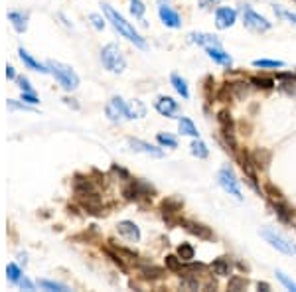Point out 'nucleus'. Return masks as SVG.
I'll return each instance as SVG.
<instances>
[{
  "label": "nucleus",
  "instance_id": "obj_1",
  "mask_svg": "<svg viewBox=\"0 0 296 292\" xmlns=\"http://www.w3.org/2000/svg\"><path fill=\"white\" fill-rule=\"evenodd\" d=\"M103 12H105V16H107V20L111 22V26H113L114 30L123 36V38H127L131 44H135L137 47H140V49H146L148 47V44H146V40L138 34L137 30H135V26L131 22H127L125 20V16H121L116 10H114L113 6H109V4H103Z\"/></svg>",
  "mask_w": 296,
  "mask_h": 292
},
{
  "label": "nucleus",
  "instance_id": "obj_2",
  "mask_svg": "<svg viewBox=\"0 0 296 292\" xmlns=\"http://www.w3.org/2000/svg\"><path fill=\"white\" fill-rule=\"evenodd\" d=\"M46 66L49 69V73L55 77V81L62 85V89L75 91L79 87V75L69 68V66L62 64V62H53V60H49Z\"/></svg>",
  "mask_w": 296,
  "mask_h": 292
},
{
  "label": "nucleus",
  "instance_id": "obj_3",
  "mask_svg": "<svg viewBox=\"0 0 296 292\" xmlns=\"http://www.w3.org/2000/svg\"><path fill=\"white\" fill-rule=\"evenodd\" d=\"M101 64L111 73H123L127 69V60L123 55V49L116 44H107L101 49Z\"/></svg>",
  "mask_w": 296,
  "mask_h": 292
},
{
  "label": "nucleus",
  "instance_id": "obj_4",
  "mask_svg": "<svg viewBox=\"0 0 296 292\" xmlns=\"http://www.w3.org/2000/svg\"><path fill=\"white\" fill-rule=\"evenodd\" d=\"M123 196H125V200H129V202H140V200H150L152 196H154V188L150 186V184H146V182L142 180H133L123 188Z\"/></svg>",
  "mask_w": 296,
  "mask_h": 292
},
{
  "label": "nucleus",
  "instance_id": "obj_5",
  "mask_svg": "<svg viewBox=\"0 0 296 292\" xmlns=\"http://www.w3.org/2000/svg\"><path fill=\"white\" fill-rule=\"evenodd\" d=\"M241 14H243V24H245V28H249L253 32H267V30H271V26H273L265 16L257 14V12H255L251 6H247V4L241 6Z\"/></svg>",
  "mask_w": 296,
  "mask_h": 292
},
{
  "label": "nucleus",
  "instance_id": "obj_6",
  "mask_svg": "<svg viewBox=\"0 0 296 292\" xmlns=\"http://www.w3.org/2000/svg\"><path fill=\"white\" fill-rule=\"evenodd\" d=\"M105 114L111 123H123L129 121V103H125L123 97H113L105 105Z\"/></svg>",
  "mask_w": 296,
  "mask_h": 292
},
{
  "label": "nucleus",
  "instance_id": "obj_7",
  "mask_svg": "<svg viewBox=\"0 0 296 292\" xmlns=\"http://www.w3.org/2000/svg\"><path fill=\"white\" fill-rule=\"evenodd\" d=\"M217 180H219V186H221L227 194L235 196L239 202L243 200V192H241V188H239V180L235 178V174H233L231 168H221L219 174H217Z\"/></svg>",
  "mask_w": 296,
  "mask_h": 292
},
{
  "label": "nucleus",
  "instance_id": "obj_8",
  "mask_svg": "<svg viewBox=\"0 0 296 292\" xmlns=\"http://www.w3.org/2000/svg\"><path fill=\"white\" fill-rule=\"evenodd\" d=\"M178 225H182L188 233L196 235V237H198V239H202V241H211V239H213V233H211V229H209V227H205L204 223H198V221L184 219V217H182V219H178Z\"/></svg>",
  "mask_w": 296,
  "mask_h": 292
},
{
  "label": "nucleus",
  "instance_id": "obj_9",
  "mask_svg": "<svg viewBox=\"0 0 296 292\" xmlns=\"http://www.w3.org/2000/svg\"><path fill=\"white\" fill-rule=\"evenodd\" d=\"M261 235L273 245L276 251H280V253H286V255H292L294 253V247L280 235V233H276V231H273V229H265V231H261Z\"/></svg>",
  "mask_w": 296,
  "mask_h": 292
},
{
  "label": "nucleus",
  "instance_id": "obj_10",
  "mask_svg": "<svg viewBox=\"0 0 296 292\" xmlns=\"http://www.w3.org/2000/svg\"><path fill=\"white\" fill-rule=\"evenodd\" d=\"M154 109L162 114V116H168V119H176L180 114V105L178 101H174L172 97H158L156 103H154Z\"/></svg>",
  "mask_w": 296,
  "mask_h": 292
},
{
  "label": "nucleus",
  "instance_id": "obj_11",
  "mask_svg": "<svg viewBox=\"0 0 296 292\" xmlns=\"http://www.w3.org/2000/svg\"><path fill=\"white\" fill-rule=\"evenodd\" d=\"M158 16L162 24L164 26H168V28H172V30H178L180 26H182V18H180V14L176 12V10H172L168 4H160L158 6Z\"/></svg>",
  "mask_w": 296,
  "mask_h": 292
},
{
  "label": "nucleus",
  "instance_id": "obj_12",
  "mask_svg": "<svg viewBox=\"0 0 296 292\" xmlns=\"http://www.w3.org/2000/svg\"><path fill=\"white\" fill-rule=\"evenodd\" d=\"M129 146L135 150V152H142V154H148V156L162 158L164 156V150L160 146H154L150 142H144L140 138H129Z\"/></svg>",
  "mask_w": 296,
  "mask_h": 292
},
{
  "label": "nucleus",
  "instance_id": "obj_13",
  "mask_svg": "<svg viewBox=\"0 0 296 292\" xmlns=\"http://www.w3.org/2000/svg\"><path fill=\"white\" fill-rule=\"evenodd\" d=\"M237 22V12L233 8H227V6H221L215 10V26L219 30H227L233 24Z\"/></svg>",
  "mask_w": 296,
  "mask_h": 292
},
{
  "label": "nucleus",
  "instance_id": "obj_14",
  "mask_svg": "<svg viewBox=\"0 0 296 292\" xmlns=\"http://www.w3.org/2000/svg\"><path fill=\"white\" fill-rule=\"evenodd\" d=\"M116 233L123 239L131 241V243H138L140 241V229H138V225L135 221H119L116 223Z\"/></svg>",
  "mask_w": 296,
  "mask_h": 292
},
{
  "label": "nucleus",
  "instance_id": "obj_15",
  "mask_svg": "<svg viewBox=\"0 0 296 292\" xmlns=\"http://www.w3.org/2000/svg\"><path fill=\"white\" fill-rule=\"evenodd\" d=\"M6 18H8V22L12 24V28H14L16 34H24V32L28 30V20H30L28 12H22V10H10V12H6Z\"/></svg>",
  "mask_w": 296,
  "mask_h": 292
},
{
  "label": "nucleus",
  "instance_id": "obj_16",
  "mask_svg": "<svg viewBox=\"0 0 296 292\" xmlns=\"http://www.w3.org/2000/svg\"><path fill=\"white\" fill-rule=\"evenodd\" d=\"M18 57H20V62L24 64L26 69H32V71H38V73H49L46 64H40L32 53H28V49L18 47Z\"/></svg>",
  "mask_w": 296,
  "mask_h": 292
},
{
  "label": "nucleus",
  "instance_id": "obj_17",
  "mask_svg": "<svg viewBox=\"0 0 296 292\" xmlns=\"http://www.w3.org/2000/svg\"><path fill=\"white\" fill-rule=\"evenodd\" d=\"M205 53H207L215 64H219V66H225V68H231V66H233V57L229 55L221 45H209V47H205Z\"/></svg>",
  "mask_w": 296,
  "mask_h": 292
},
{
  "label": "nucleus",
  "instance_id": "obj_18",
  "mask_svg": "<svg viewBox=\"0 0 296 292\" xmlns=\"http://www.w3.org/2000/svg\"><path fill=\"white\" fill-rule=\"evenodd\" d=\"M184 202L178 198H166L164 202L160 203V209H162V215H164V221H170L172 215H178L182 211Z\"/></svg>",
  "mask_w": 296,
  "mask_h": 292
},
{
  "label": "nucleus",
  "instance_id": "obj_19",
  "mask_svg": "<svg viewBox=\"0 0 296 292\" xmlns=\"http://www.w3.org/2000/svg\"><path fill=\"white\" fill-rule=\"evenodd\" d=\"M273 205L274 213L278 215V219L280 221H284V223H288V221H292V215H294V209L286 203V200H273L271 202Z\"/></svg>",
  "mask_w": 296,
  "mask_h": 292
},
{
  "label": "nucleus",
  "instance_id": "obj_20",
  "mask_svg": "<svg viewBox=\"0 0 296 292\" xmlns=\"http://www.w3.org/2000/svg\"><path fill=\"white\" fill-rule=\"evenodd\" d=\"M219 131H221V136H223L225 144H227L233 152H237V148H239V146H237V136H235V123L219 125Z\"/></svg>",
  "mask_w": 296,
  "mask_h": 292
},
{
  "label": "nucleus",
  "instance_id": "obj_21",
  "mask_svg": "<svg viewBox=\"0 0 296 292\" xmlns=\"http://www.w3.org/2000/svg\"><path fill=\"white\" fill-rule=\"evenodd\" d=\"M192 44H198V45H204V47H209V45H221L219 40L211 34H204V32H198V34H190L188 36Z\"/></svg>",
  "mask_w": 296,
  "mask_h": 292
},
{
  "label": "nucleus",
  "instance_id": "obj_22",
  "mask_svg": "<svg viewBox=\"0 0 296 292\" xmlns=\"http://www.w3.org/2000/svg\"><path fill=\"white\" fill-rule=\"evenodd\" d=\"M209 269L213 270V274H217V276H229L231 274V261L227 257H219L209 265Z\"/></svg>",
  "mask_w": 296,
  "mask_h": 292
},
{
  "label": "nucleus",
  "instance_id": "obj_23",
  "mask_svg": "<svg viewBox=\"0 0 296 292\" xmlns=\"http://www.w3.org/2000/svg\"><path fill=\"white\" fill-rule=\"evenodd\" d=\"M271 150L269 148H257L255 152H253V160H255V164H257V168H261V170H267L269 168V164H271Z\"/></svg>",
  "mask_w": 296,
  "mask_h": 292
},
{
  "label": "nucleus",
  "instance_id": "obj_24",
  "mask_svg": "<svg viewBox=\"0 0 296 292\" xmlns=\"http://www.w3.org/2000/svg\"><path fill=\"white\" fill-rule=\"evenodd\" d=\"M22 278H24V272L20 265H16V263H8V265H6V280H8L10 284L18 286V282H20Z\"/></svg>",
  "mask_w": 296,
  "mask_h": 292
},
{
  "label": "nucleus",
  "instance_id": "obj_25",
  "mask_svg": "<svg viewBox=\"0 0 296 292\" xmlns=\"http://www.w3.org/2000/svg\"><path fill=\"white\" fill-rule=\"evenodd\" d=\"M166 272H164V269H160V267H154V265H140V276L144 278V280H158V278H162Z\"/></svg>",
  "mask_w": 296,
  "mask_h": 292
},
{
  "label": "nucleus",
  "instance_id": "obj_26",
  "mask_svg": "<svg viewBox=\"0 0 296 292\" xmlns=\"http://www.w3.org/2000/svg\"><path fill=\"white\" fill-rule=\"evenodd\" d=\"M38 288L47 292H69V286L62 284V282H55V280H46V278H38Z\"/></svg>",
  "mask_w": 296,
  "mask_h": 292
},
{
  "label": "nucleus",
  "instance_id": "obj_27",
  "mask_svg": "<svg viewBox=\"0 0 296 292\" xmlns=\"http://www.w3.org/2000/svg\"><path fill=\"white\" fill-rule=\"evenodd\" d=\"M178 129H180V133L186 136H194V138H198L200 133H198V129H196V125L188 119V116H180V121H178Z\"/></svg>",
  "mask_w": 296,
  "mask_h": 292
},
{
  "label": "nucleus",
  "instance_id": "obj_28",
  "mask_svg": "<svg viewBox=\"0 0 296 292\" xmlns=\"http://www.w3.org/2000/svg\"><path fill=\"white\" fill-rule=\"evenodd\" d=\"M170 81H172V87L178 91L184 99H190V89H188V83H186L184 77H180L178 73H172L170 75Z\"/></svg>",
  "mask_w": 296,
  "mask_h": 292
},
{
  "label": "nucleus",
  "instance_id": "obj_29",
  "mask_svg": "<svg viewBox=\"0 0 296 292\" xmlns=\"http://www.w3.org/2000/svg\"><path fill=\"white\" fill-rule=\"evenodd\" d=\"M231 85V95L235 97V99H245L247 95H249L251 91V81L247 83V81H235V83H229Z\"/></svg>",
  "mask_w": 296,
  "mask_h": 292
},
{
  "label": "nucleus",
  "instance_id": "obj_30",
  "mask_svg": "<svg viewBox=\"0 0 296 292\" xmlns=\"http://www.w3.org/2000/svg\"><path fill=\"white\" fill-rule=\"evenodd\" d=\"M146 114V105L142 103V101H131L129 103V121H133V119H142Z\"/></svg>",
  "mask_w": 296,
  "mask_h": 292
},
{
  "label": "nucleus",
  "instance_id": "obj_31",
  "mask_svg": "<svg viewBox=\"0 0 296 292\" xmlns=\"http://www.w3.org/2000/svg\"><path fill=\"white\" fill-rule=\"evenodd\" d=\"M6 107H8L10 111L36 112V107H34V105H28V103H24L22 99H20V101H16V99H8V103H6Z\"/></svg>",
  "mask_w": 296,
  "mask_h": 292
},
{
  "label": "nucleus",
  "instance_id": "obj_32",
  "mask_svg": "<svg viewBox=\"0 0 296 292\" xmlns=\"http://www.w3.org/2000/svg\"><path fill=\"white\" fill-rule=\"evenodd\" d=\"M251 85H255V87H259V89H273L274 79L273 77H261V75H255V77H251Z\"/></svg>",
  "mask_w": 296,
  "mask_h": 292
},
{
  "label": "nucleus",
  "instance_id": "obj_33",
  "mask_svg": "<svg viewBox=\"0 0 296 292\" xmlns=\"http://www.w3.org/2000/svg\"><path fill=\"white\" fill-rule=\"evenodd\" d=\"M192 154L194 156H198V158H207L209 156V150H207V146H205V142L204 140H200V138H196L194 142H192Z\"/></svg>",
  "mask_w": 296,
  "mask_h": 292
},
{
  "label": "nucleus",
  "instance_id": "obj_34",
  "mask_svg": "<svg viewBox=\"0 0 296 292\" xmlns=\"http://www.w3.org/2000/svg\"><path fill=\"white\" fill-rule=\"evenodd\" d=\"M166 269L172 270V272H182L184 261L178 255H168V257H166Z\"/></svg>",
  "mask_w": 296,
  "mask_h": 292
},
{
  "label": "nucleus",
  "instance_id": "obj_35",
  "mask_svg": "<svg viewBox=\"0 0 296 292\" xmlns=\"http://www.w3.org/2000/svg\"><path fill=\"white\" fill-rule=\"evenodd\" d=\"M247 284H249V282H247V278H245V276H239V274H235V276H231V278H229V284H227V288L229 290H245V288H247Z\"/></svg>",
  "mask_w": 296,
  "mask_h": 292
},
{
  "label": "nucleus",
  "instance_id": "obj_36",
  "mask_svg": "<svg viewBox=\"0 0 296 292\" xmlns=\"http://www.w3.org/2000/svg\"><path fill=\"white\" fill-rule=\"evenodd\" d=\"M178 257L186 261V263H190V261H194V257H196V251L194 247L190 245V243H182L180 247H178Z\"/></svg>",
  "mask_w": 296,
  "mask_h": 292
},
{
  "label": "nucleus",
  "instance_id": "obj_37",
  "mask_svg": "<svg viewBox=\"0 0 296 292\" xmlns=\"http://www.w3.org/2000/svg\"><path fill=\"white\" fill-rule=\"evenodd\" d=\"M180 284H182V288H186V290H198L200 288V280H198L196 274H186L182 280H180Z\"/></svg>",
  "mask_w": 296,
  "mask_h": 292
},
{
  "label": "nucleus",
  "instance_id": "obj_38",
  "mask_svg": "<svg viewBox=\"0 0 296 292\" xmlns=\"http://www.w3.org/2000/svg\"><path fill=\"white\" fill-rule=\"evenodd\" d=\"M156 140H158L160 146H164V148H176V146H178V140H176L172 135L158 133V135H156Z\"/></svg>",
  "mask_w": 296,
  "mask_h": 292
},
{
  "label": "nucleus",
  "instance_id": "obj_39",
  "mask_svg": "<svg viewBox=\"0 0 296 292\" xmlns=\"http://www.w3.org/2000/svg\"><path fill=\"white\" fill-rule=\"evenodd\" d=\"M129 2H131V14H133L135 18H140V20H142V16H144V12H146L144 2H142V0H129Z\"/></svg>",
  "mask_w": 296,
  "mask_h": 292
},
{
  "label": "nucleus",
  "instance_id": "obj_40",
  "mask_svg": "<svg viewBox=\"0 0 296 292\" xmlns=\"http://www.w3.org/2000/svg\"><path fill=\"white\" fill-rule=\"evenodd\" d=\"M253 66L255 68H284V62H280V60H255L253 62Z\"/></svg>",
  "mask_w": 296,
  "mask_h": 292
},
{
  "label": "nucleus",
  "instance_id": "obj_41",
  "mask_svg": "<svg viewBox=\"0 0 296 292\" xmlns=\"http://www.w3.org/2000/svg\"><path fill=\"white\" fill-rule=\"evenodd\" d=\"M273 10H274V14H276L278 18H286L288 22H290V24H294V26H296V14H294V12H288V10H284V8H280V6H276V4H274V6H273Z\"/></svg>",
  "mask_w": 296,
  "mask_h": 292
},
{
  "label": "nucleus",
  "instance_id": "obj_42",
  "mask_svg": "<svg viewBox=\"0 0 296 292\" xmlns=\"http://www.w3.org/2000/svg\"><path fill=\"white\" fill-rule=\"evenodd\" d=\"M233 95H231V85L229 83H225L223 87H219V89L215 91V101H221V103H225V101H229Z\"/></svg>",
  "mask_w": 296,
  "mask_h": 292
},
{
  "label": "nucleus",
  "instance_id": "obj_43",
  "mask_svg": "<svg viewBox=\"0 0 296 292\" xmlns=\"http://www.w3.org/2000/svg\"><path fill=\"white\" fill-rule=\"evenodd\" d=\"M263 190H265V194L269 196V200H271V202H273V200H284V198H282V194H280V190H276L273 184H267Z\"/></svg>",
  "mask_w": 296,
  "mask_h": 292
},
{
  "label": "nucleus",
  "instance_id": "obj_44",
  "mask_svg": "<svg viewBox=\"0 0 296 292\" xmlns=\"http://www.w3.org/2000/svg\"><path fill=\"white\" fill-rule=\"evenodd\" d=\"M20 99H22L24 103H28V105H34V107L40 103V99H38V95H36L34 91H22Z\"/></svg>",
  "mask_w": 296,
  "mask_h": 292
},
{
  "label": "nucleus",
  "instance_id": "obj_45",
  "mask_svg": "<svg viewBox=\"0 0 296 292\" xmlns=\"http://www.w3.org/2000/svg\"><path fill=\"white\" fill-rule=\"evenodd\" d=\"M276 278H278V280H280V282H282V284H284L288 290H294L296 292V282H294V280H290V278H288V276H286L282 270H276Z\"/></svg>",
  "mask_w": 296,
  "mask_h": 292
},
{
  "label": "nucleus",
  "instance_id": "obj_46",
  "mask_svg": "<svg viewBox=\"0 0 296 292\" xmlns=\"http://www.w3.org/2000/svg\"><path fill=\"white\" fill-rule=\"evenodd\" d=\"M89 20H91V24L95 26V30H103V28H105V20H103L101 14H89Z\"/></svg>",
  "mask_w": 296,
  "mask_h": 292
},
{
  "label": "nucleus",
  "instance_id": "obj_47",
  "mask_svg": "<svg viewBox=\"0 0 296 292\" xmlns=\"http://www.w3.org/2000/svg\"><path fill=\"white\" fill-rule=\"evenodd\" d=\"M16 83H18V89L20 91H34V87L30 85V79H28V77H18Z\"/></svg>",
  "mask_w": 296,
  "mask_h": 292
},
{
  "label": "nucleus",
  "instance_id": "obj_48",
  "mask_svg": "<svg viewBox=\"0 0 296 292\" xmlns=\"http://www.w3.org/2000/svg\"><path fill=\"white\" fill-rule=\"evenodd\" d=\"M280 91H284V93H288V95H296V81L288 79V83H282V85H280Z\"/></svg>",
  "mask_w": 296,
  "mask_h": 292
},
{
  "label": "nucleus",
  "instance_id": "obj_49",
  "mask_svg": "<svg viewBox=\"0 0 296 292\" xmlns=\"http://www.w3.org/2000/svg\"><path fill=\"white\" fill-rule=\"evenodd\" d=\"M18 286H20V288H24V290H36V286H38V284H34L32 280H28V278L24 276L22 280L18 282Z\"/></svg>",
  "mask_w": 296,
  "mask_h": 292
},
{
  "label": "nucleus",
  "instance_id": "obj_50",
  "mask_svg": "<svg viewBox=\"0 0 296 292\" xmlns=\"http://www.w3.org/2000/svg\"><path fill=\"white\" fill-rule=\"evenodd\" d=\"M6 79H10V81H16V79H18L16 69L12 68V66H6Z\"/></svg>",
  "mask_w": 296,
  "mask_h": 292
},
{
  "label": "nucleus",
  "instance_id": "obj_51",
  "mask_svg": "<svg viewBox=\"0 0 296 292\" xmlns=\"http://www.w3.org/2000/svg\"><path fill=\"white\" fill-rule=\"evenodd\" d=\"M26 263H28V257H26V253H18V265L20 267H26Z\"/></svg>",
  "mask_w": 296,
  "mask_h": 292
},
{
  "label": "nucleus",
  "instance_id": "obj_52",
  "mask_svg": "<svg viewBox=\"0 0 296 292\" xmlns=\"http://www.w3.org/2000/svg\"><path fill=\"white\" fill-rule=\"evenodd\" d=\"M257 288H259V290H271V284H267V282H259V284H257Z\"/></svg>",
  "mask_w": 296,
  "mask_h": 292
},
{
  "label": "nucleus",
  "instance_id": "obj_53",
  "mask_svg": "<svg viewBox=\"0 0 296 292\" xmlns=\"http://www.w3.org/2000/svg\"><path fill=\"white\" fill-rule=\"evenodd\" d=\"M219 2H221V0H204V4H213V6L219 4Z\"/></svg>",
  "mask_w": 296,
  "mask_h": 292
},
{
  "label": "nucleus",
  "instance_id": "obj_54",
  "mask_svg": "<svg viewBox=\"0 0 296 292\" xmlns=\"http://www.w3.org/2000/svg\"><path fill=\"white\" fill-rule=\"evenodd\" d=\"M170 0H158V4H168Z\"/></svg>",
  "mask_w": 296,
  "mask_h": 292
},
{
  "label": "nucleus",
  "instance_id": "obj_55",
  "mask_svg": "<svg viewBox=\"0 0 296 292\" xmlns=\"http://www.w3.org/2000/svg\"><path fill=\"white\" fill-rule=\"evenodd\" d=\"M294 253H296V247H294Z\"/></svg>",
  "mask_w": 296,
  "mask_h": 292
}]
</instances>
